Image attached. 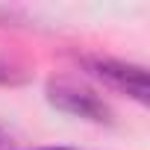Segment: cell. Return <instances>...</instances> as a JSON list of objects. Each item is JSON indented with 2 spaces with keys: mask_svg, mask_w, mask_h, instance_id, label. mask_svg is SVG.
Instances as JSON below:
<instances>
[{
  "mask_svg": "<svg viewBox=\"0 0 150 150\" xmlns=\"http://www.w3.org/2000/svg\"><path fill=\"white\" fill-rule=\"evenodd\" d=\"M41 150H74V147H41Z\"/></svg>",
  "mask_w": 150,
  "mask_h": 150,
  "instance_id": "obj_5",
  "label": "cell"
},
{
  "mask_svg": "<svg viewBox=\"0 0 150 150\" xmlns=\"http://www.w3.org/2000/svg\"><path fill=\"white\" fill-rule=\"evenodd\" d=\"M47 97L56 109L74 115V118H86L94 124H112V109L97 91L74 83V80H53L47 86Z\"/></svg>",
  "mask_w": 150,
  "mask_h": 150,
  "instance_id": "obj_1",
  "label": "cell"
},
{
  "mask_svg": "<svg viewBox=\"0 0 150 150\" xmlns=\"http://www.w3.org/2000/svg\"><path fill=\"white\" fill-rule=\"evenodd\" d=\"M88 68L97 74L100 80H106L109 86H115L124 94H132L135 100H147V74L138 65H127V62H115V59H91Z\"/></svg>",
  "mask_w": 150,
  "mask_h": 150,
  "instance_id": "obj_2",
  "label": "cell"
},
{
  "mask_svg": "<svg viewBox=\"0 0 150 150\" xmlns=\"http://www.w3.org/2000/svg\"><path fill=\"white\" fill-rule=\"evenodd\" d=\"M0 150H9V138H6L3 129H0Z\"/></svg>",
  "mask_w": 150,
  "mask_h": 150,
  "instance_id": "obj_4",
  "label": "cell"
},
{
  "mask_svg": "<svg viewBox=\"0 0 150 150\" xmlns=\"http://www.w3.org/2000/svg\"><path fill=\"white\" fill-rule=\"evenodd\" d=\"M18 80H21V71H18L9 59L0 56V83H18Z\"/></svg>",
  "mask_w": 150,
  "mask_h": 150,
  "instance_id": "obj_3",
  "label": "cell"
}]
</instances>
